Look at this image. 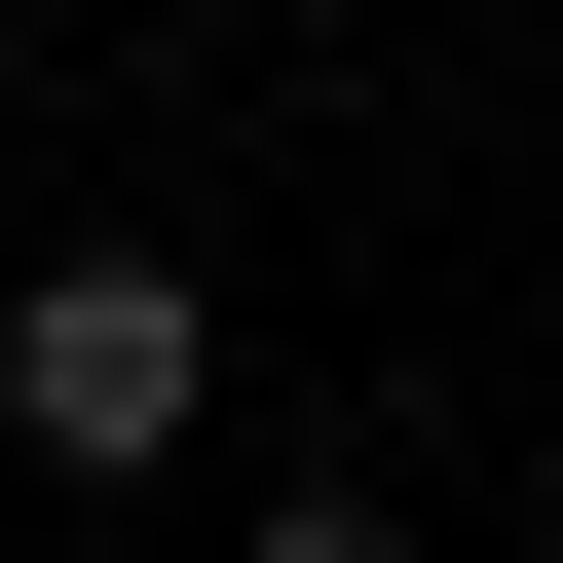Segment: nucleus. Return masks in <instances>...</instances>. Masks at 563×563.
Here are the masks:
<instances>
[{
	"label": "nucleus",
	"instance_id": "nucleus-2",
	"mask_svg": "<svg viewBox=\"0 0 563 563\" xmlns=\"http://www.w3.org/2000/svg\"><path fill=\"white\" fill-rule=\"evenodd\" d=\"M263 563H413V526H376V488H263Z\"/></svg>",
	"mask_w": 563,
	"mask_h": 563
},
{
	"label": "nucleus",
	"instance_id": "nucleus-1",
	"mask_svg": "<svg viewBox=\"0 0 563 563\" xmlns=\"http://www.w3.org/2000/svg\"><path fill=\"white\" fill-rule=\"evenodd\" d=\"M225 413V339H188V263H38V301H0V451H76V488H151Z\"/></svg>",
	"mask_w": 563,
	"mask_h": 563
}]
</instances>
